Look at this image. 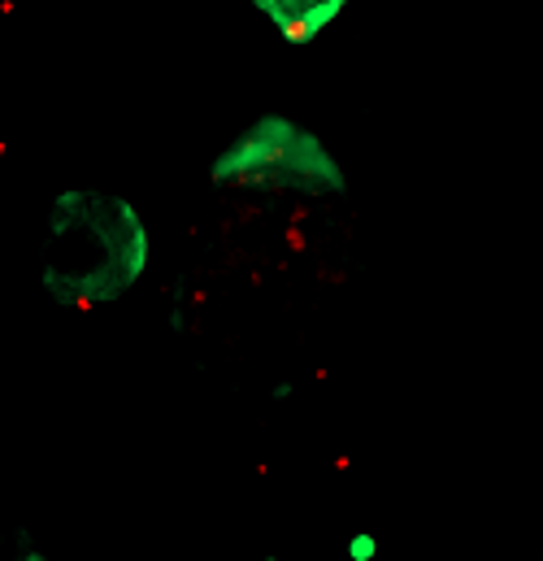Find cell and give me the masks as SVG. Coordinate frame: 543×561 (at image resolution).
Returning a JSON list of instances; mask_svg holds the SVG:
<instances>
[{"label":"cell","instance_id":"6da1fadb","mask_svg":"<svg viewBox=\"0 0 543 561\" xmlns=\"http://www.w3.org/2000/svg\"><path fill=\"white\" fill-rule=\"evenodd\" d=\"M152 266V231L118 192L66 187L48 205V257L39 287L61 309L123 300Z\"/></svg>","mask_w":543,"mask_h":561},{"label":"cell","instance_id":"8992f818","mask_svg":"<svg viewBox=\"0 0 543 561\" xmlns=\"http://www.w3.org/2000/svg\"><path fill=\"white\" fill-rule=\"evenodd\" d=\"M270 397H274V401H291V397H296V388H291V383H278Z\"/></svg>","mask_w":543,"mask_h":561},{"label":"cell","instance_id":"5b68a950","mask_svg":"<svg viewBox=\"0 0 543 561\" xmlns=\"http://www.w3.org/2000/svg\"><path fill=\"white\" fill-rule=\"evenodd\" d=\"M18 561H48L39 545H31V531H18Z\"/></svg>","mask_w":543,"mask_h":561},{"label":"cell","instance_id":"3957f363","mask_svg":"<svg viewBox=\"0 0 543 561\" xmlns=\"http://www.w3.org/2000/svg\"><path fill=\"white\" fill-rule=\"evenodd\" d=\"M249 4H253V13L270 26L274 35H282L291 44L322 39L353 9V0H249Z\"/></svg>","mask_w":543,"mask_h":561},{"label":"cell","instance_id":"277c9868","mask_svg":"<svg viewBox=\"0 0 543 561\" xmlns=\"http://www.w3.org/2000/svg\"><path fill=\"white\" fill-rule=\"evenodd\" d=\"M344 553H348V561H374L379 558V536L374 531H353Z\"/></svg>","mask_w":543,"mask_h":561},{"label":"cell","instance_id":"7a4b0ae2","mask_svg":"<svg viewBox=\"0 0 543 561\" xmlns=\"http://www.w3.org/2000/svg\"><path fill=\"white\" fill-rule=\"evenodd\" d=\"M213 187H262L304 201H335L348 192V174L331 144L291 114H257L240 136L209 161Z\"/></svg>","mask_w":543,"mask_h":561},{"label":"cell","instance_id":"52a82bcc","mask_svg":"<svg viewBox=\"0 0 543 561\" xmlns=\"http://www.w3.org/2000/svg\"><path fill=\"white\" fill-rule=\"evenodd\" d=\"M253 561H282V558H253Z\"/></svg>","mask_w":543,"mask_h":561}]
</instances>
